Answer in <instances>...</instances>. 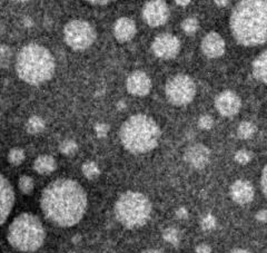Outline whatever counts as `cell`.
<instances>
[{"label":"cell","instance_id":"1","mask_svg":"<svg viewBox=\"0 0 267 253\" xmlns=\"http://www.w3.org/2000/svg\"><path fill=\"white\" fill-rule=\"evenodd\" d=\"M40 205L49 221L59 226H72L85 214L87 194L76 181L62 178L44 188Z\"/></svg>","mask_w":267,"mask_h":253},{"label":"cell","instance_id":"2","mask_svg":"<svg viewBox=\"0 0 267 253\" xmlns=\"http://www.w3.org/2000/svg\"><path fill=\"white\" fill-rule=\"evenodd\" d=\"M230 25L240 45L257 46L267 43V0H242L230 15Z\"/></svg>","mask_w":267,"mask_h":253},{"label":"cell","instance_id":"3","mask_svg":"<svg viewBox=\"0 0 267 253\" xmlns=\"http://www.w3.org/2000/svg\"><path fill=\"white\" fill-rule=\"evenodd\" d=\"M55 67L52 53L38 44L24 46L16 59L18 76L30 85H40L48 82L55 73Z\"/></svg>","mask_w":267,"mask_h":253},{"label":"cell","instance_id":"4","mask_svg":"<svg viewBox=\"0 0 267 253\" xmlns=\"http://www.w3.org/2000/svg\"><path fill=\"white\" fill-rule=\"evenodd\" d=\"M160 138V127L152 117L144 114L130 116L120 128L122 146L132 154H144L152 151Z\"/></svg>","mask_w":267,"mask_h":253},{"label":"cell","instance_id":"5","mask_svg":"<svg viewBox=\"0 0 267 253\" xmlns=\"http://www.w3.org/2000/svg\"><path fill=\"white\" fill-rule=\"evenodd\" d=\"M46 232L42 223L30 213H22L12 221L8 230V241L19 251L34 252L42 245Z\"/></svg>","mask_w":267,"mask_h":253},{"label":"cell","instance_id":"6","mask_svg":"<svg viewBox=\"0 0 267 253\" xmlns=\"http://www.w3.org/2000/svg\"><path fill=\"white\" fill-rule=\"evenodd\" d=\"M152 203L140 192L128 191L122 194L115 204V215L118 222L127 229L145 225L152 214Z\"/></svg>","mask_w":267,"mask_h":253},{"label":"cell","instance_id":"7","mask_svg":"<svg viewBox=\"0 0 267 253\" xmlns=\"http://www.w3.org/2000/svg\"><path fill=\"white\" fill-rule=\"evenodd\" d=\"M196 95V85L187 75H176L166 84V96L170 104L175 106H184L190 104Z\"/></svg>","mask_w":267,"mask_h":253},{"label":"cell","instance_id":"8","mask_svg":"<svg viewBox=\"0 0 267 253\" xmlns=\"http://www.w3.org/2000/svg\"><path fill=\"white\" fill-rule=\"evenodd\" d=\"M64 36L69 47L75 51H84L95 42L96 32L92 25L85 21H72L66 25Z\"/></svg>","mask_w":267,"mask_h":253},{"label":"cell","instance_id":"9","mask_svg":"<svg viewBox=\"0 0 267 253\" xmlns=\"http://www.w3.org/2000/svg\"><path fill=\"white\" fill-rule=\"evenodd\" d=\"M170 17V9L164 0H152L142 9V18L150 27L164 25Z\"/></svg>","mask_w":267,"mask_h":253},{"label":"cell","instance_id":"10","mask_svg":"<svg viewBox=\"0 0 267 253\" xmlns=\"http://www.w3.org/2000/svg\"><path fill=\"white\" fill-rule=\"evenodd\" d=\"M152 48L157 57L162 59H172L180 53V43L174 35L162 34L155 38Z\"/></svg>","mask_w":267,"mask_h":253},{"label":"cell","instance_id":"11","mask_svg":"<svg viewBox=\"0 0 267 253\" xmlns=\"http://www.w3.org/2000/svg\"><path fill=\"white\" fill-rule=\"evenodd\" d=\"M215 106L222 116L230 117L240 112L242 101L236 93L225 91L220 93L215 99Z\"/></svg>","mask_w":267,"mask_h":253},{"label":"cell","instance_id":"12","mask_svg":"<svg viewBox=\"0 0 267 253\" xmlns=\"http://www.w3.org/2000/svg\"><path fill=\"white\" fill-rule=\"evenodd\" d=\"M14 203V192L10 183L0 174V225L7 220Z\"/></svg>","mask_w":267,"mask_h":253},{"label":"cell","instance_id":"13","mask_svg":"<svg viewBox=\"0 0 267 253\" xmlns=\"http://www.w3.org/2000/svg\"><path fill=\"white\" fill-rule=\"evenodd\" d=\"M185 161L194 168H204L210 163V151L202 144H195L187 148L185 152Z\"/></svg>","mask_w":267,"mask_h":253},{"label":"cell","instance_id":"14","mask_svg":"<svg viewBox=\"0 0 267 253\" xmlns=\"http://www.w3.org/2000/svg\"><path fill=\"white\" fill-rule=\"evenodd\" d=\"M127 91L132 95L135 96H145L150 92L152 82L144 72H134L132 75L127 78L126 83Z\"/></svg>","mask_w":267,"mask_h":253},{"label":"cell","instance_id":"15","mask_svg":"<svg viewBox=\"0 0 267 253\" xmlns=\"http://www.w3.org/2000/svg\"><path fill=\"white\" fill-rule=\"evenodd\" d=\"M230 197L238 204H247L254 198V186L252 183L245 180H237L230 186Z\"/></svg>","mask_w":267,"mask_h":253},{"label":"cell","instance_id":"16","mask_svg":"<svg viewBox=\"0 0 267 253\" xmlns=\"http://www.w3.org/2000/svg\"><path fill=\"white\" fill-rule=\"evenodd\" d=\"M202 49L207 57H220L225 52V42L220 37V35L217 33H210L202 39Z\"/></svg>","mask_w":267,"mask_h":253},{"label":"cell","instance_id":"17","mask_svg":"<svg viewBox=\"0 0 267 253\" xmlns=\"http://www.w3.org/2000/svg\"><path fill=\"white\" fill-rule=\"evenodd\" d=\"M114 34L120 42H128L135 36L136 25L130 18H120L114 26Z\"/></svg>","mask_w":267,"mask_h":253},{"label":"cell","instance_id":"18","mask_svg":"<svg viewBox=\"0 0 267 253\" xmlns=\"http://www.w3.org/2000/svg\"><path fill=\"white\" fill-rule=\"evenodd\" d=\"M57 163L55 158L50 155H42L39 156L34 163V168L39 174H49L56 170Z\"/></svg>","mask_w":267,"mask_h":253},{"label":"cell","instance_id":"19","mask_svg":"<svg viewBox=\"0 0 267 253\" xmlns=\"http://www.w3.org/2000/svg\"><path fill=\"white\" fill-rule=\"evenodd\" d=\"M253 74L256 79L267 84V51L262 53L254 61Z\"/></svg>","mask_w":267,"mask_h":253},{"label":"cell","instance_id":"20","mask_svg":"<svg viewBox=\"0 0 267 253\" xmlns=\"http://www.w3.org/2000/svg\"><path fill=\"white\" fill-rule=\"evenodd\" d=\"M26 128L30 134L42 133L44 130V122L42 117L32 116L28 120Z\"/></svg>","mask_w":267,"mask_h":253},{"label":"cell","instance_id":"21","mask_svg":"<svg viewBox=\"0 0 267 253\" xmlns=\"http://www.w3.org/2000/svg\"><path fill=\"white\" fill-rule=\"evenodd\" d=\"M255 133V126L253 123L250 122H242L240 124L238 128H237V135L242 140H247L253 136V134Z\"/></svg>","mask_w":267,"mask_h":253},{"label":"cell","instance_id":"22","mask_svg":"<svg viewBox=\"0 0 267 253\" xmlns=\"http://www.w3.org/2000/svg\"><path fill=\"white\" fill-rule=\"evenodd\" d=\"M12 49L6 45H0V68H6L12 61Z\"/></svg>","mask_w":267,"mask_h":253},{"label":"cell","instance_id":"23","mask_svg":"<svg viewBox=\"0 0 267 253\" xmlns=\"http://www.w3.org/2000/svg\"><path fill=\"white\" fill-rule=\"evenodd\" d=\"M162 237L168 243H170L172 245L177 246L180 242V232L178 231L175 227H168L162 233Z\"/></svg>","mask_w":267,"mask_h":253},{"label":"cell","instance_id":"24","mask_svg":"<svg viewBox=\"0 0 267 253\" xmlns=\"http://www.w3.org/2000/svg\"><path fill=\"white\" fill-rule=\"evenodd\" d=\"M82 173L87 178H96L100 175V168H98L96 163L86 162L82 165Z\"/></svg>","mask_w":267,"mask_h":253},{"label":"cell","instance_id":"25","mask_svg":"<svg viewBox=\"0 0 267 253\" xmlns=\"http://www.w3.org/2000/svg\"><path fill=\"white\" fill-rule=\"evenodd\" d=\"M77 144L75 141L72 140H66L64 141L60 146H59V150H60V152L62 153V154H65L67 156H70V155H74L75 153L77 152Z\"/></svg>","mask_w":267,"mask_h":253},{"label":"cell","instance_id":"26","mask_svg":"<svg viewBox=\"0 0 267 253\" xmlns=\"http://www.w3.org/2000/svg\"><path fill=\"white\" fill-rule=\"evenodd\" d=\"M8 160L12 165L22 164L24 160V152L22 148H12V150L9 152Z\"/></svg>","mask_w":267,"mask_h":253},{"label":"cell","instance_id":"27","mask_svg":"<svg viewBox=\"0 0 267 253\" xmlns=\"http://www.w3.org/2000/svg\"><path fill=\"white\" fill-rule=\"evenodd\" d=\"M182 31H184L186 34L192 35L197 32L198 29V21L196 18H187L182 24Z\"/></svg>","mask_w":267,"mask_h":253},{"label":"cell","instance_id":"28","mask_svg":"<svg viewBox=\"0 0 267 253\" xmlns=\"http://www.w3.org/2000/svg\"><path fill=\"white\" fill-rule=\"evenodd\" d=\"M19 187L24 194H30L34 190V181L32 177L29 176H22L20 180H19Z\"/></svg>","mask_w":267,"mask_h":253},{"label":"cell","instance_id":"29","mask_svg":"<svg viewBox=\"0 0 267 253\" xmlns=\"http://www.w3.org/2000/svg\"><path fill=\"white\" fill-rule=\"evenodd\" d=\"M252 160V153L246 151V150H240L238 152H236L235 154V161L240 164H247Z\"/></svg>","mask_w":267,"mask_h":253},{"label":"cell","instance_id":"30","mask_svg":"<svg viewBox=\"0 0 267 253\" xmlns=\"http://www.w3.org/2000/svg\"><path fill=\"white\" fill-rule=\"evenodd\" d=\"M200 225L204 230H212L214 227L216 226V219L214 215L212 214H207L205 215L204 217L202 219V222H200Z\"/></svg>","mask_w":267,"mask_h":253},{"label":"cell","instance_id":"31","mask_svg":"<svg viewBox=\"0 0 267 253\" xmlns=\"http://www.w3.org/2000/svg\"><path fill=\"white\" fill-rule=\"evenodd\" d=\"M198 125L200 128H202V130H210L212 125H214V121H212V116L210 115H202L200 118Z\"/></svg>","mask_w":267,"mask_h":253},{"label":"cell","instance_id":"32","mask_svg":"<svg viewBox=\"0 0 267 253\" xmlns=\"http://www.w3.org/2000/svg\"><path fill=\"white\" fill-rule=\"evenodd\" d=\"M95 132H96L98 137L102 138V137L107 136L108 132H110V126H108L107 124H105V123H100L95 126Z\"/></svg>","mask_w":267,"mask_h":253},{"label":"cell","instance_id":"33","mask_svg":"<svg viewBox=\"0 0 267 253\" xmlns=\"http://www.w3.org/2000/svg\"><path fill=\"white\" fill-rule=\"evenodd\" d=\"M260 187H262V191H263V193H264L265 197L267 198V164L264 166L263 171H262Z\"/></svg>","mask_w":267,"mask_h":253},{"label":"cell","instance_id":"34","mask_svg":"<svg viewBox=\"0 0 267 253\" xmlns=\"http://www.w3.org/2000/svg\"><path fill=\"white\" fill-rule=\"evenodd\" d=\"M196 253H212V249L208 244L200 243L196 246Z\"/></svg>","mask_w":267,"mask_h":253},{"label":"cell","instance_id":"35","mask_svg":"<svg viewBox=\"0 0 267 253\" xmlns=\"http://www.w3.org/2000/svg\"><path fill=\"white\" fill-rule=\"evenodd\" d=\"M176 216L180 220H185L188 217V211H187L185 207H180V209H178L176 211Z\"/></svg>","mask_w":267,"mask_h":253},{"label":"cell","instance_id":"36","mask_svg":"<svg viewBox=\"0 0 267 253\" xmlns=\"http://www.w3.org/2000/svg\"><path fill=\"white\" fill-rule=\"evenodd\" d=\"M256 219L260 222L267 223V210H260L256 213Z\"/></svg>","mask_w":267,"mask_h":253},{"label":"cell","instance_id":"37","mask_svg":"<svg viewBox=\"0 0 267 253\" xmlns=\"http://www.w3.org/2000/svg\"><path fill=\"white\" fill-rule=\"evenodd\" d=\"M85 2L92 4V5H100V6H102V5H107V4L112 3L114 0H85Z\"/></svg>","mask_w":267,"mask_h":253},{"label":"cell","instance_id":"38","mask_svg":"<svg viewBox=\"0 0 267 253\" xmlns=\"http://www.w3.org/2000/svg\"><path fill=\"white\" fill-rule=\"evenodd\" d=\"M215 3L217 6H220V7H225L227 4L230 3V0H215Z\"/></svg>","mask_w":267,"mask_h":253},{"label":"cell","instance_id":"39","mask_svg":"<svg viewBox=\"0 0 267 253\" xmlns=\"http://www.w3.org/2000/svg\"><path fill=\"white\" fill-rule=\"evenodd\" d=\"M175 3L177 5H180V6H186V5H188L190 3V0H175Z\"/></svg>","mask_w":267,"mask_h":253},{"label":"cell","instance_id":"40","mask_svg":"<svg viewBox=\"0 0 267 253\" xmlns=\"http://www.w3.org/2000/svg\"><path fill=\"white\" fill-rule=\"evenodd\" d=\"M230 253H252V252L247 251L245 249H234V250H232Z\"/></svg>","mask_w":267,"mask_h":253},{"label":"cell","instance_id":"41","mask_svg":"<svg viewBox=\"0 0 267 253\" xmlns=\"http://www.w3.org/2000/svg\"><path fill=\"white\" fill-rule=\"evenodd\" d=\"M24 25H26L27 27H30L32 25V22L29 18H27V19H24Z\"/></svg>","mask_w":267,"mask_h":253},{"label":"cell","instance_id":"42","mask_svg":"<svg viewBox=\"0 0 267 253\" xmlns=\"http://www.w3.org/2000/svg\"><path fill=\"white\" fill-rule=\"evenodd\" d=\"M142 253H162V252L158 251V250H146V251L142 252Z\"/></svg>","mask_w":267,"mask_h":253},{"label":"cell","instance_id":"43","mask_svg":"<svg viewBox=\"0 0 267 253\" xmlns=\"http://www.w3.org/2000/svg\"><path fill=\"white\" fill-rule=\"evenodd\" d=\"M125 107H126V104L125 103L120 102V104H118V108H120V110H122V108H125Z\"/></svg>","mask_w":267,"mask_h":253},{"label":"cell","instance_id":"44","mask_svg":"<svg viewBox=\"0 0 267 253\" xmlns=\"http://www.w3.org/2000/svg\"><path fill=\"white\" fill-rule=\"evenodd\" d=\"M17 2H28V0H17Z\"/></svg>","mask_w":267,"mask_h":253}]
</instances>
